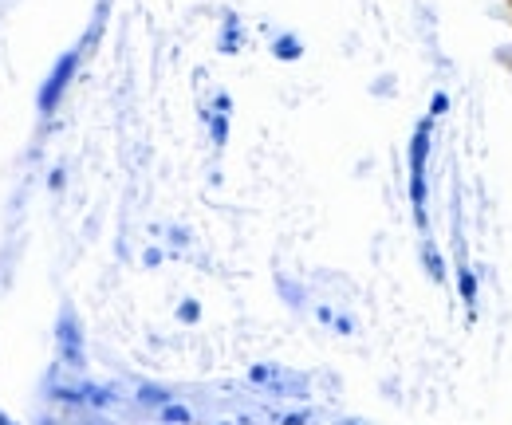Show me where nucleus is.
<instances>
[{
    "mask_svg": "<svg viewBox=\"0 0 512 425\" xmlns=\"http://www.w3.org/2000/svg\"><path fill=\"white\" fill-rule=\"evenodd\" d=\"M457 288H461V300H465V307L477 304V276H473V268L461 260V268H457Z\"/></svg>",
    "mask_w": 512,
    "mask_h": 425,
    "instance_id": "4",
    "label": "nucleus"
},
{
    "mask_svg": "<svg viewBox=\"0 0 512 425\" xmlns=\"http://www.w3.org/2000/svg\"><path fill=\"white\" fill-rule=\"evenodd\" d=\"M272 52H276V60H300V40L296 36H280L272 44Z\"/></svg>",
    "mask_w": 512,
    "mask_h": 425,
    "instance_id": "5",
    "label": "nucleus"
},
{
    "mask_svg": "<svg viewBox=\"0 0 512 425\" xmlns=\"http://www.w3.org/2000/svg\"><path fill=\"white\" fill-rule=\"evenodd\" d=\"M430 138H434V119H426L414 126L410 138V205H414V221L418 229H426V162H430Z\"/></svg>",
    "mask_w": 512,
    "mask_h": 425,
    "instance_id": "1",
    "label": "nucleus"
},
{
    "mask_svg": "<svg viewBox=\"0 0 512 425\" xmlns=\"http://www.w3.org/2000/svg\"><path fill=\"white\" fill-rule=\"evenodd\" d=\"M75 71H79V48H75V52H64V56L56 60V67H52V75L44 79L40 99H36V103H40V115H56V111H60V103H64Z\"/></svg>",
    "mask_w": 512,
    "mask_h": 425,
    "instance_id": "2",
    "label": "nucleus"
},
{
    "mask_svg": "<svg viewBox=\"0 0 512 425\" xmlns=\"http://www.w3.org/2000/svg\"><path fill=\"white\" fill-rule=\"evenodd\" d=\"M446 107H449V95H434V103H430V119H438V115H446Z\"/></svg>",
    "mask_w": 512,
    "mask_h": 425,
    "instance_id": "9",
    "label": "nucleus"
},
{
    "mask_svg": "<svg viewBox=\"0 0 512 425\" xmlns=\"http://www.w3.org/2000/svg\"><path fill=\"white\" fill-rule=\"evenodd\" d=\"M182 319H190V323H193V319H197V304H186V307H182Z\"/></svg>",
    "mask_w": 512,
    "mask_h": 425,
    "instance_id": "11",
    "label": "nucleus"
},
{
    "mask_svg": "<svg viewBox=\"0 0 512 425\" xmlns=\"http://www.w3.org/2000/svg\"><path fill=\"white\" fill-rule=\"evenodd\" d=\"M213 138H217V146L225 142V115H217V119H213Z\"/></svg>",
    "mask_w": 512,
    "mask_h": 425,
    "instance_id": "10",
    "label": "nucleus"
},
{
    "mask_svg": "<svg viewBox=\"0 0 512 425\" xmlns=\"http://www.w3.org/2000/svg\"><path fill=\"white\" fill-rule=\"evenodd\" d=\"M162 422H170V425H190V410L186 406H162Z\"/></svg>",
    "mask_w": 512,
    "mask_h": 425,
    "instance_id": "8",
    "label": "nucleus"
},
{
    "mask_svg": "<svg viewBox=\"0 0 512 425\" xmlns=\"http://www.w3.org/2000/svg\"><path fill=\"white\" fill-rule=\"evenodd\" d=\"M138 402H142V406H170V390H162V386H142V390H138Z\"/></svg>",
    "mask_w": 512,
    "mask_h": 425,
    "instance_id": "7",
    "label": "nucleus"
},
{
    "mask_svg": "<svg viewBox=\"0 0 512 425\" xmlns=\"http://www.w3.org/2000/svg\"><path fill=\"white\" fill-rule=\"evenodd\" d=\"M60 347H64V359L75 366H83V343H79V323L71 319V311H64V323H60Z\"/></svg>",
    "mask_w": 512,
    "mask_h": 425,
    "instance_id": "3",
    "label": "nucleus"
},
{
    "mask_svg": "<svg viewBox=\"0 0 512 425\" xmlns=\"http://www.w3.org/2000/svg\"><path fill=\"white\" fill-rule=\"evenodd\" d=\"M422 260H426V268H430L434 280H446V264H442V256H438L434 244H422Z\"/></svg>",
    "mask_w": 512,
    "mask_h": 425,
    "instance_id": "6",
    "label": "nucleus"
}]
</instances>
